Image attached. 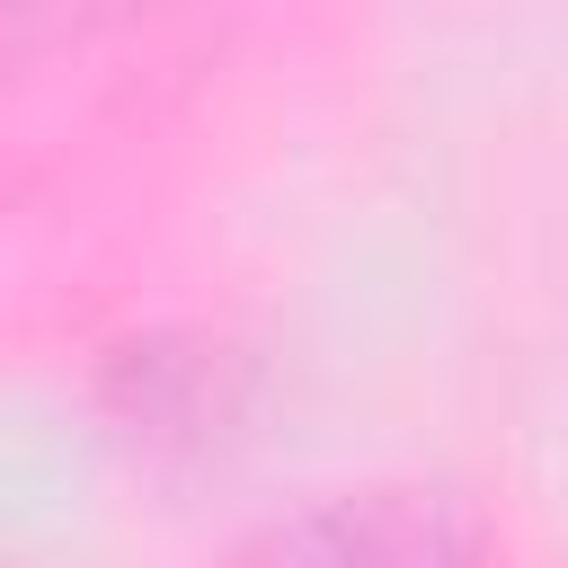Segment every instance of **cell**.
I'll use <instances>...</instances> for the list:
<instances>
[{"mask_svg": "<svg viewBox=\"0 0 568 568\" xmlns=\"http://www.w3.org/2000/svg\"><path fill=\"white\" fill-rule=\"evenodd\" d=\"M222 568H497L470 497L435 479H373L257 524Z\"/></svg>", "mask_w": 568, "mask_h": 568, "instance_id": "6da1fadb", "label": "cell"}]
</instances>
